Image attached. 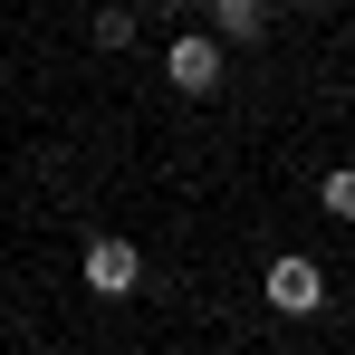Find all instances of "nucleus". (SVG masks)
I'll return each mask as SVG.
<instances>
[{
    "label": "nucleus",
    "instance_id": "nucleus-3",
    "mask_svg": "<svg viewBox=\"0 0 355 355\" xmlns=\"http://www.w3.org/2000/svg\"><path fill=\"white\" fill-rule=\"evenodd\" d=\"M221 67H231V58H221V39H211V29H182L173 58H164V77H173L182 96H221Z\"/></svg>",
    "mask_w": 355,
    "mask_h": 355
},
{
    "label": "nucleus",
    "instance_id": "nucleus-5",
    "mask_svg": "<svg viewBox=\"0 0 355 355\" xmlns=\"http://www.w3.org/2000/svg\"><path fill=\"white\" fill-rule=\"evenodd\" d=\"M96 49H135V0H106L96 10Z\"/></svg>",
    "mask_w": 355,
    "mask_h": 355
},
{
    "label": "nucleus",
    "instance_id": "nucleus-4",
    "mask_svg": "<svg viewBox=\"0 0 355 355\" xmlns=\"http://www.w3.org/2000/svg\"><path fill=\"white\" fill-rule=\"evenodd\" d=\"M202 19H211L221 49H250V39L269 29V0H202Z\"/></svg>",
    "mask_w": 355,
    "mask_h": 355
},
{
    "label": "nucleus",
    "instance_id": "nucleus-2",
    "mask_svg": "<svg viewBox=\"0 0 355 355\" xmlns=\"http://www.w3.org/2000/svg\"><path fill=\"white\" fill-rule=\"evenodd\" d=\"M87 288H96V297H135V288H144V250H135L125 231H96V240H87Z\"/></svg>",
    "mask_w": 355,
    "mask_h": 355
},
{
    "label": "nucleus",
    "instance_id": "nucleus-6",
    "mask_svg": "<svg viewBox=\"0 0 355 355\" xmlns=\"http://www.w3.org/2000/svg\"><path fill=\"white\" fill-rule=\"evenodd\" d=\"M327 211H336V221H355V164H336V173H327Z\"/></svg>",
    "mask_w": 355,
    "mask_h": 355
},
{
    "label": "nucleus",
    "instance_id": "nucleus-1",
    "mask_svg": "<svg viewBox=\"0 0 355 355\" xmlns=\"http://www.w3.org/2000/svg\"><path fill=\"white\" fill-rule=\"evenodd\" d=\"M259 297H269L279 317H317V307H327V269H317L307 250H279V259L259 269Z\"/></svg>",
    "mask_w": 355,
    "mask_h": 355
},
{
    "label": "nucleus",
    "instance_id": "nucleus-7",
    "mask_svg": "<svg viewBox=\"0 0 355 355\" xmlns=\"http://www.w3.org/2000/svg\"><path fill=\"white\" fill-rule=\"evenodd\" d=\"M288 10H336V0H288Z\"/></svg>",
    "mask_w": 355,
    "mask_h": 355
}]
</instances>
